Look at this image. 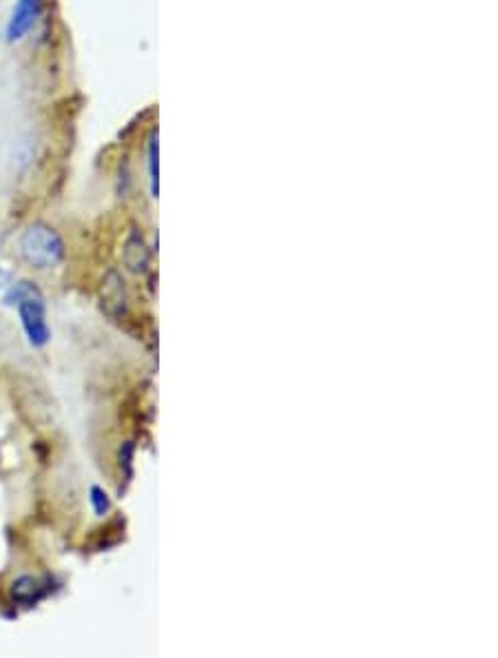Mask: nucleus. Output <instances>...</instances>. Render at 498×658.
I'll return each instance as SVG.
<instances>
[{
	"mask_svg": "<svg viewBox=\"0 0 498 658\" xmlns=\"http://www.w3.org/2000/svg\"><path fill=\"white\" fill-rule=\"evenodd\" d=\"M149 182L151 196L158 197V133H151L149 137Z\"/></svg>",
	"mask_w": 498,
	"mask_h": 658,
	"instance_id": "6e6552de",
	"label": "nucleus"
},
{
	"mask_svg": "<svg viewBox=\"0 0 498 658\" xmlns=\"http://www.w3.org/2000/svg\"><path fill=\"white\" fill-rule=\"evenodd\" d=\"M16 312L21 317V326L25 330L27 339L34 348H45L52 342V329L47 321V304H45L43 293L36 291L31 296L22 297L16 304Z\"/></svg>",
	"mask_w": 498,
	"mask_h": 658,
	"instance_id": "f03ea898",
	"label": "nucleus"
},
{
	"mask_svg": "<svg viewBox=\"0 0 498 658\" xmlns=\"http://www.w3.org/2000/svg\"><path fill=\"white\" fill-rule=\"evenodd\" d=\"M127 288H124L122 275L111 271L103 287V306L111 317H124L129 308Z\"/></svg>",
	"mask_w": 498,
	"mask_h": 658,
	"instance_id": "20e7f679",
	"label": "nucleus"
},
{
	"mask_svg": "<svg viewBox=\"0 0 498 658\" xmlns=\"http://www.w3.org/2000/svg\"><path fill=\"white\" fill-rule=\"evenodd\" d=\"M64 239L54 227L34 222L18 237V255L29 269L49 271L64 260Z\"/></svg>",
	"mask_w": 498,
	"mask_h": 658,
	"instance_id": "f257e3e1",
	"label": "nucleus"
},
{
	"mask_svg": "<svg viewBox=\"0 0 498 658\" xmlns=\"http://www.w3.org/2000/svg\"><path fill=\"white\" fill-rule=\"evenodd\" d=\"M40 13V0H18L16 9L12 13V21L7 25V40L16 43V40L25 38L29 34L31 27L36 25Z\"/></svg>",
	"mask_w": 498,
	"mask_h": 658,
	"instance_id": "7ed1b4c3",
	"label": "nucleus"
},
{
	"mask_svg": "<svg viewBox=\"0 0 498 658\" xmlns=\"http://www.w3.org/2000/svg\"><path fill=\"white\" fill-rule=\"evenodd\" d=\"M45 592H47L45 581L40 577H34V574H21L9 586V596L18 605H31V603L40 601Z\"/></svg>",
	"mask_w": 498,
	"mask_h": 658,
	"instance_id": "39448f33",
	"label": "nucleus"
},
{
	"mask_svg": "<svg viewBox=\"0 0 498 658\" xmlns=\"http://www.w3.org/2000/svg\"><path fill=\"white\" fill-rule=\"evenodd\" d=\"M89 504H91V510H94V514L98 519L107 517V514L111 512V496L103 486L89 487Z\"/></svg>",
	"mask_w": 498,
	"mask_h": 658,
	"instance_id": "0eeeda50",
	"label": "nucleus"
},
{
	"mask_svg": "<svg viewBox=\"0 0 498 658\" xmlns=\"http://www.w3.org/2000/svg\"><path fill=\"white\" fill-rule=\"evenodd\" d=\"M133 454H136V446H133V441H127L120 448V471L127 477V481H131L133 477Z\"/></svg>",
	"mask_w": 498,
	"mask_h": 658,
	"instance_id": "1a4fd4ad",
	"label": "nucleus"
},
{
	"mask_svg": "<svg viewBox=\"0 0 498 658\" xmlns=\"http://www.w3.org/2000/svg\"><path fill=\"white\" fill-rule=\"evenodd\" d=\"M122 260L127 264L129 271L133 273H145L149 269V260H151V253L149 246H146L145 237L140 233H131L124 242V251H122Z\"/></svg>",
	"mask_w": 498,
	"mask_h": 658,
	"instance_id": "423d86ee",
	"label": "nucleus"
}]
</instances>
